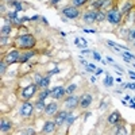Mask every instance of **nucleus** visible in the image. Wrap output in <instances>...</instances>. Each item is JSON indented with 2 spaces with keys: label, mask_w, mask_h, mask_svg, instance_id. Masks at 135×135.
<instances>
[{
  "label": "nucleus",
  "mask_w": 135,
  "mask_h": 135,
  "mask_svg": "<svg viewBox=\"0 0 135 135\" xmlns=\"http://www.w3.org/2000/svg\"><path fill=\"white\" fill-rule=\"evenodd\" d=\"M37 45V38L32 34H22L18 38H15V47L22 49V50H31L35 47Z\"/></svg>",
  "instance_id": "f257e3e1"
},
{
  "label": "nucleus",
  "mask_w": 135,
  "mask_h": 135,
  "mask_svg": "<svg viewBox=\"0 0 135 135\" xmlns=\"http://www.w3.org/2000/svg\"><path fill=\"white\" fill-rule=\"evenodd\" d=\"M122 19H123V15H122L120 9L118 7H111V8L107 9V19L105 20L108 22L111 26H114V27L120 26Z\"/></svg>",
  "instance_id": "f03ea898"
},
{
  "label": "nucleus",
  "mask_w": 135,
  "mask_h": 135,
  "mask_svg": "<svg viewBox=\"0 0 135 135\" xmlns=\"http://www.w3.org/2000/svg\"><path fill=\"white\" fill-rule=\"evenodd\" d=\"M61 15L64 16V18H66V19H77L78 16L81 15V11H80V8L78 7H74V6H66V7H64L62 9H61Z\"/></svg>",
  "instance_id": "7ed1b4c3"
},
{
  "label": "nucleus",
  "mask_w": 135,
  "mask_h": 135,
  "mask_svg": "<svg viewBox=\"0 0 135 135\" xmlns=\"http://www.w3.org/2000/svg\"><path fill=\"white\" fill-rule=\"evenodd\" d=\"M78 103H80V96L74 93L68 95V97H65L64 100V108L68 111H74L76 108H78Z\"/></svg>",
  "instance_id": "20e7f679"
},
{
  "label": "nucleus",
  "mask_w": 135,
  "mask_h": 135,
  "mask_svg": "<svg viewBox=\"0 0 135 135\" xmlns=\"http://www.w3.org/2000/svg\"><path fill=\"white\" fill-rule=\"evenodd\" d=\"M39 86L35 84V83H31L26 86H23V89H22V92H20V99L22 100H30L31 97H34V95L37 93V89Z\"/></svg>",
  "instance_id": "39448f33"
},
{
  "label": "nucleus",
  "mask_w": 135,
  "mask_h": 135,
  "mask_svg": "<svg viewBox=\"0 0 135 135\" xmlns=\"http://www.w3.org/2000/svg\"><path fill=\"white\" fill-rule=\"evenodd\" d=\"M20 54H22L20 50L18 47H14V49H11L9 51L6 53L4 60H6V62L8 65H14V64H16V62L20 61Z\"/></svg>",
  "instance_id": "423d86ee"
},
{
  "label": "nucleus",
  "mask_w": 135,
  "mask_h": 135,
  "mask_svg": "<svg viewBox=\"0 0 135 135\" xmlns=\"http://www.w3.org/2000/svg\"><path fill=\"white\" fill-rule=\"evenodd\" d=\"M34 109H35V105H34L32 103H30L28 100H25L23 103H22L20 108H19V114H20L22 118L27 119V118H30V116L32 115Z\"/></svg>",
  "instance_id": "0eeeda50"
},
{
  "label": "nucleus",
  "mask_w": 135,
  "mask_h": 135,
  "mask_svg": "<svg viewBox=\"0 0 135 135\" xmlns=\"http://www.w3.org/2000/svg\"><path fill=\"white\" fill-rule=\"evenodd\" d=\"M93 103V95L92 93H83L80 96V103H78V108L80 109H86L91 107V104Z\"/></svg>",
  "instance_id": "6e6552de"
},
{
  "label": "nucleus",
  "mask_w": 135,
  "mask_h": 135,
  "mask_svg": "<svg viewBox=\"0 0 135 135\" xmlns=\"http://www.w3.org/2000/svg\"><path fill=\"white\" fill-rule=\"evenodd\" d=\"M83 22L86 26H91V25L96 23V9H93V8L86 9L83 14Z\"/></svg>",
  "instance_id": "1a4fd4ad"
},
{
  "label": "nucleus",
  "mask_w": 135,
  "mask_h": 135,
  "mask_svg": "<svg viewBox=\"0 0 135 135\" xmlns=\"http://www.w3.org/2000/svg\"><path fill=\"white\" fill-rule=\"evenodd\" d=\"M65 95H66V88L65 86H62V85H55V86H53L51 88V99H54V100H61V99H64L65 97Z\"/></svg>",
  "instance_id": "9d476101"
},
{
  "label": "nucleus",
  "mask_w": 135,
  "mask_h": 135,
  "mask_svg": "<svg viewBox=\"0 0 135 135\" xmlns=\"http://www.w3.org/2000/svg\"><path fill=\"white\" fill-rule=\"evenodd\" d=\"M58 109H60V105H58L57 101H50L49 104L45 105L43 114L46 115V116H54V115L58 112Z\"/></svg>",
  "instance_id": "9b49d317"
},
{
  "label": "nucleus",
  "mask_w": 135,
  "mask_h": 135,
  "mask_svg": "<svg viewBox=\"0 0 135 135\" xmlns=\"http://www.w3.org/2000/svg\"><path fill=\"white\" fill-rule=\"evenodd\" d=\"M68 114H69L68 109H61V111H58L57 114L54 115V122H55V124H57V127H61V126L65 124Z\"/></svg>",
  "instance_id": "f8f14e48"
},
{
  "label": "nucleus",
  "mask_w": 135,
  "mask_h": 135,
  "mask_svg": "<svg viewBox=\"0 0 135 135\" xmlns=\"http://www.w3.org/2000/svg\"><path fill=\"white\" fill-rule=\"evenodd\" d=\"M55 128H57V124H55L54 120H46L41 128V132L42 134H53L55 131Z\"/></svg>",
  "instance_id": "ddd939ff"
},
{
  "label": "nucleus",
  "mask_w": 135,
  "mask_h": 135,
  "mask_svg": "<svg viewBox=\"0 0 135 135\" xmlns=\"http://www.w3.org/2000/svg\"><path fill=\"white\" fill-rule=\"evenodd\" d=\"M107 122H108V124H111V126H115V124H118V123H120L122 122L120 112L119 111H114L112 114H109L108 118H107Z\"/></svg>",
  "instance_id": "4468645a"
},
{
  "label": "nucleus",
  "mask_w": 135,
  "mask_h": 135,
  "mask_svg": "<svg viewBox=\"0 0 135 135\" xmlns=\"http://www.w3.org/2000/svg\"><path fill=\"white\" fill-rule=\"evenodd\" d=\"M35 54H38V53H37L35 50H32V49H31V50H25L23 53L20 54V61H19V62H20V64H26V62H28Z\"/></svg>",
  "instance_id": "2eb2a0df"
},
{
  "label": "nucleus",
  "mask_w": 135,
  "mask_h": 135,
  "mask_svg": "<svg viewBox=\"0 0 135 135\" xmlns=\"http://www.w3.org/2000/svg\"><path fill=\"white\" fill-rule=\"evenodd\" d=\"M12 130V124H11V122L6 118H2L0 119V131L2 134H7Z\"/></svg>",
  "instance_id": "dca6fc26"
},
{
  "label": "nucleus",
  "mask_w": 135,
  "mask_h": 135,
  "mask_svg": "<svg viewBox=\"0 0 135 135\" xmlns=\"http://www.w3.org/2000/svg\"><path fill=\"white\" fill-rule=\"evenodd\" d=\"M105 19H107V11L97 9L96 11V23H103Z\"/></svg>",
  "instance_id": "f3484780"
},
{
  "label": "nucleus",
  "mask_w": 135,
  "mask_h": 135,
  "mask_svg": "<svg viewBox=\"0 0 135 135\" xmlns=\"http://www.w3.org/2000/svg\"><path fill=\"white\" fill-rule=\"evenodd\" d=\"M132 8H134V4L131 3V2H126V4L122 7V9H120V12H122V15H124V16H127L131 11H132Z\"/></svg>",
  "instance_id": "a211bd4d"
},
{
  "label": "nucleus",
  "mask_w": 135,
  "mask_h": 135,
  "mask_svg": "<svg viewBox=\"0 0 135 135\" xmlns=\"http://www.w3.org/2000/svg\"><path fill=\"white\" fill-rule=\"evenodd\" d=\"M50 81H51V74H46V76H43V78H42V81H41V84H39V88L41 89H45V88H49V85H50Z\"/></svg>",
  "instance_id": "6ab92c4d"
},
{
  "label": "nucleus",
  "mask_w": 135,
  "mask_h": 135,
  "mask_svg": "<svg viewBox=\"0 0 135 135\" xmlns=\"http://www.w3.org/2000/svg\"><path fill=\"white\" fill-rule=\"evenodd\" d=\"M49 96H51V89H49V88L41 89V92L38 93V99H39V100H45V101H46V99H47Z\"/></svg>",
  "instance_id": "aec40b11"
},
{
  "label": "nucleus",
  "mask_w": 135,
  "mask_h": 135,
  "mask_svg": "<svg viewBox=\"0 0 135 135\" xmlns=\"http://www.w3.org/2000/svg\"><path fill=\"white\" fill-rule=\"evenodd\" d=\"M114 134H116V135L127 134V131H126V127H124V124H122V122L114 126Z\"/></svg>",
  "instance_id": "412c9836"
},
{
  "label": "nucleus",
  "mask_w": 135,
  "mask_h": 135,
  "mask_svg": "<svg viewBox=\"0 0 135 135\" xmlns=\"http://www.w3.org/2000/svg\"><path fill=\"white\" fill-rule=\"evenodd\" d=\"M11 31H12V27H11V23H6V25H2V28H0V32L2 35H9Z\"/></svg>",
  "instance_id": "4be33fe9"
},
{
  "label": "nucleus",
  "mask_w": 135,
  "mask_h": 135,
  "mask_svg": "<svg viewBox=\"0 0 135 135\" xmlns=\"http://www.w3.org/2000/svg\"><path fill=\"white\" fill-rule=\"evenodd\" d=\"M76 119H77V116H74L73 115V112L72 111H69V114H68V118H66V122H65V124L68 126V127H70L73 123L76 122Z\"/></svg>",
  "instance_id": "5701e85b"
},
{
  "label": "nucleus",
  "mask_w": 135,
  "mask_h": 135,
  "mask_svg": "<svg viewBox=\"0 0 135 135\" xmlns=\"http://www.w3.org/2000/svg\"><path fill=\"white\" fill-rule=\"evenodd\" d=\"M9 4H12L15 7V11H18V12H20V11L25 9V6L22 4V2H19V0H11Z\"/></svg>",
  "instance_id": "b1692460"
},
{
  "label": "nucleus",
  "mask_w": 135,
  "mask_h": 135,
  "mask_svg": "<svg viewBox=\"0 0 135 135\" xmlns=\"http://www.w3.org/2000/svg\"><path fill=\"white\" fill-rule=\"evenodd\" d=\"M7 18L11 20V23H15V22L18 20V11H8Z\"/></svg>",
  "instance_id": "393cba45"
},
{
  "label": "nucleus",
  "mask_w": 135,
  "mask_h": 135,
  "mask_svg": "<svg viewBox=\"0 0 135 135\" xmlns=\"http://www.w3.org/2000/svg\"><path fill=\"white\" fill-rule=\"evenodd\" d=\"M103 84H104V86H107V88L112 86V85H114V76L107 74L105 78H104V81H103Z\"/></svg>",
  "instance_id": "a878e982"
},
{
  "label": "nucleus",
  "mask_w": 135,
  "mask_h": 135,
  "mask_svg": "<svg viewBox=\"0 0 135 135\" xmlns=\"http://www.w3.org/2000/svg\"><path fill=\"white\" fill-rule=\"evenodd\" d=\"M88 3H89V0H72V6L78 7V8L84 7V6H85V4H88Z\"/></svg>",
  "instance_id": "bb28decb"
},
{
  "label": "nucleus",
  "mask_w": 135,
  "mask_h": 135,
  "mask_svg": "<svg viewBox=\"0 0 135 135\" xmlns=\"http://www.w3.org/2000/svg\"><path fill=\"white\" fill-rule=\"evenodd\" d=\"M34 105H35V109H38V111H43L45 105H46V101H45V100H39V99H37V101L34 103Z\"/></svg>",
  "instance_id": "cd10ccee"
},
{
  "label": "nucleus",
  "mask_w": 135,
  "mask_h": 135,
  "mask_svg": "<svg viewBox=\"0 0 135 135\" xmlns=\"http://www.w3.org/2000/svg\"><path fill=\"white\" fill-rule=\"evenodd\" d=\"M7 62H6V60L4 58H2V61H0V74L2 76H4L6 73H7Z\"/></svg>",
  "instance_id": "c85d7f7f"
},
{
  "label": "nucleus",
  "mask_w": 135,
  "mask_h": 135,
  "mask_svg": "<svg viewBox=\"0 0 135 135\" xmlns=\"http://www.w3.org/2000/svg\"><path fill=\"white\" fill-rule=\"evenodd\" d=\"M76 89H77V84H76V83L69 84V85L66 86V95H72V93H74Z\"/></svg>",
  "instance_id": "c756f323"
},
{
  "label": "nucleus",
  "mask_w": 135,
  "mask_h": 135,
  "mask_svg": "<svg viewBox=\"0 0 135 135\" xmlns=\"http://www.w3.org/2000/svg\"><path fill=\"white\" fill-rule=\"evenodd\" d=\"M34 83H35L38 86H39V84H41V81H42V78H43V76L41 74V73H34Z\"/></svg>",
  "instance_id": "7c9ffc66"
},
{
  "label": "nucleus",
  "mask_w": 135,
  "mask_h": 135,
  "mask_svg": "<svg viewBox=\"0 0 135 135\" xmlns=\"http://www.w3.org/2000/svg\"><path fill=\"white\" fill-rule=\"evenodd\" d=\"M8 37L7 35H2V37H0V46H2V47H4V46H7V45H8Z\"/></svg>",
  "instance_id": "2f4dec72"
},
{
  "label": "nucleus",
  "mask_w": 135,
  "mask_h": 135,
  "mask_svg": "<svg viewBox=\"0 0 135 135\" xmlns=\"http://www.w3.org/2000/svg\"><path fill=\"white\" fill-rule=\"evenodd\" d=\"M22 134H28V135H35L37 134V131L35 130H34L32 127H28V128H26L25 131H20Z\"/></svg>",
  "instance_id": "473e14b6"
},
{
  "label": "nucleus",
  "mask_w": 135,
  "mask_h": 135,
  "mask_svg": "<svg viewBox=\"0 0 135 135\" xmlns=\"http://www.w3.org/2000/svg\"><path fill=\"white\" fill-rule=\"evenodd\" d=\"M85 69H86V72H96V65H93V64H86V65H85Z\"/></svg>",
  "instance_id": "72a5a7b5"
},
{
  "label": "nucleus",
  "mask_w": 135,
  "mask_h": 135,
  "mask_svg": "<svg viewBox=\"0 0 135 135\" xmlns=\"http://www.w3.org/2000/svg\"><path fill=\"white\" fill-rule=\"evenodd\" d=\"M134 38H135V28H131L128 31V39L130 41H134Z\"/></svg>",
  "instance_id": "f704fd0d"
},
{
  "label": "nucleus",
  "mask_w": 135,
  "mask_h": 135,
  "mask_svg": "<svg viewBox=\"0 0 135 135\" xmlns=\"http://www.w3.org/2000/svg\"><path fill=\"white\" fill-rule=\"evenodd\" d=\"M92 54H93V58H95L96 61H101V55H100L97 51H93Z\"/></svg>",
  "instance_id": "c9c22d12"
},
{
  "label": "nucleus",
  "mask_w": 135,
  "mask_h": 135,
  "mask_svg": "<svg viewBox=\"0 0 135 135\" xmlns=\"http://www.w3.org/2000/svg\"><path fill=\"white\" fill-rule=\"evenodd\" d=\"M58 73H60V68H55V69H53L51 72H49V74H51V76L53 74H58Z\"/></svg>",
  "instance_id": "e433bc0d"
},
{
  "label": "nucleus",
  "mask_w": 135,
  "mask_h": 135,
  "mask_svg": "<svg viewBox=\"0 0 135 135\" xmlns=\"http://www.w3.org/2000/svg\"><path fill=\"white\" fill-rule=\"evenodd\" d=\"M0 9H2V14H4V12L7 14V12H8V11H7V8H6V6H4L3 3H2V6H0Z\"/></svg>",
  "instance_id": "4c0bfd02"
},
{
  "label": "nucleus",
  "mask_w": 135,
  "mask_h": 135,
  "mask_svg": "<svg viewBox=\"0 0 135 135\" xmlns=\"http://www.w3.org/2000/svg\"><path fill=\"white\" fill-rule=\"evenodd\" d=\"M61 0H50V6H57Z\"/></svg>",
  "instance_id": "58836bf2"
},
{
  "label": "nucleus",
  "mask_w": 135,
  "mask_h": 135,
  "mask_svg": "<svg viewBox=\"0 0 135 135\" xmlns=\"http://www.w3.org/2000/svg\"><path fill=\"white\" fill-rule=\"evenodd\" d=\"M114 68H115V69H118L119 72H124V69H122V68H120L118 64H115V62H114Z\"/></svg>",
  "instance_id": "ea45409f"
},
{
  "label": "nucleus",
  "mask_w": 135,
  "mask_h": 135,
  "mask_svg": "<svg viewBox=\"0 0 135 135\" xmlns=\"http://www.w3.org/2000/svg\"><path fill=\"white\" fill-rule=\"evenodd\" d=\"M89 53H92L89 49H81V54H85V55H86V54H89Z\"/></svg>",
  "instance_id": "a19ab883"
},
{
  "label": "nucleus",
  "mask_w": 135,
  "mask_h": 135,
  "mask_svg": "<svg viewBox=\"0 0 135 135\" xmlns=\"http://www.w3.org/2000/svg\"><path fill=\"white\" fill-rule=\"evenodd\" d=\"M127 88L132 89V91H135V83H131V84H127Z\"/></svg>",
  "instance_id": "79ce46f5"
},
{
  "label": "nucleus",
  "mask_w": 135,
  "mask_h": 135,
  "mask_svg": "<svg viewBox=\"0 0 135 135\" xmlns=\"http://www.w3.org/2000/svg\"><path fill=\"white\" fill-rule=\"evenodd\" d=\"M84 32H86V34H95L96 31H95V30H88V28H84Z\"/></svg>",
  "instance_id": "37998d69"
},
{
  "label": "nucleus",
  "mask_w": 135,
  "mask_h": 135,
  "mask_svg": "<svg viewBox=\"0 0 135 135\" xmlns=\"http://www.w3.org/2000/svg\"><path fill=\"white\" fill-rule=\"evenodd\" d=\"M128 74H130V77L132 78V80H135V72H132V70H128Z\"/></svg>",
  "instance_id": "c03bdc74"
},
{
  "label": "nucleus",
  "mask_w": 135,
  "mask_h": 135,
  "mask_svg": "<svg viewBox=\"0 0 135 135\" xmlns=\"http://www.w3.org/2000/svg\"><path fill=\"white\" fill-rule=\"evenodd\" d=\"M42 16H39V15H34V16H31V20H39Z\"/></svg>",
  "instance_id": "a18cd8bd"
},
{
  "label": "nucleus",
  "mask_w": 135,
  "mask_h": 135,
  "mask_svg": "<svg viewBox=\"0 0 135 135\" xmlns=\"http://www.w3.org/2000/svg\"><path fill=\"white\" fill-rule=\"evenodd\" d=\"M101 73H103V69H96V72H95L96 76H99V74H101Z\"/></svg>",
  "instance_id": "49530a36"
},
{
  "label": "nucleus",
  "mask_w": 135,
  "mask_h": 135,
  "mask_svg": "<svg viewBox=\"0 0 135 135\" xmlns=\"http://www.w3.org/2000/svg\"><path fill=\"white\" fill-rule=\"evenodd\" d=\"M122 58H123V60H124L126 62H130V60H131V58H128V57H126V55H123V54H122Z\"/></svg>",
  "instance_id": "de8ad7c7"
},
{
  "label": "nucleus",
  "mask_w": 135,
  "mask_h": 135,
  "mask_svg": "<svg viewBox=\"0 0 135 135\" xmlns=\"http://www.w3.org/2000/svg\"><path fill=\"white\" fill-rule=\"evenodd\" d=\"M41 19H42V22H43V23H45V25H49V22H47V19H46V18H45V16H42Z\"/></svg>",
  "instance_id": "09e8293b"
},
{
  "label": "nucleus",
  "mask_w": 135,
  "mask_h": 135,
  "mask_svg": "<svg viewBox=\"0 0 135 135\" xmlns=\"http://www.w3.org/2000/svg\"><path fill=\"white\" fill-rule=\"evenodd\" d=\"M80 61H81V64H83V65H86V64H88V62H86L84 58H81V57H80Z\"/></svg>",
  "instance_id": "8fccbe9b"
},
{
  "label": "nucleus",
  "mask_w": 135,
  "mask_h": 135,
  "mask_svg": "<svg viewBox=\"0 0 135 135\" xmlns=\"http://www.w3.org/2000/svg\"><path fill=\"white\" fill-rule=\"evenodd\" d=\"M105 107H107V103H104V104H101V105H100V109H105Z\"/></svg>",
  "instance_id": "3c124183"
},
{
  "label": "nucleus",
  "mask_w": 135,
  "mask_h": 135,
  "mask_svg": "<svg viewBox=\"0 0 135 135\" xmlns=\"http://www.w3.org/2000/svg\"><path fill=\"white\" fill-rule=\"evenodd\" d=\"M74 43H76V45L80 43V38H76V39H74Z\"/></svg>",
  "instance_id": "603ef678"
},
{
  "label": "nucleus",
  "mask_w": 135,
  "mask_h": 135,
  "mask_svg": "<svg viewBox=\"0 0 135 135\" xmlns=\"http://www.w3.org/2000/svg\"><path fill=\"white\" fill-rule=\"evenodd\" d=\"M107 61H108V62H111V64H114V60H112L111 57H108V58H107Z\"/></svg>",
  "instance_id": "864d4df0"
},
{
  "label": "nucleus",
  "mask_w": 135,
  "mask_h": 135,
  "mask_svg": "<svg viewBox=\"0 0 135 135\" xmlns=\"http://www.w3.org/2000/svg\"><path fill=\"white\" fill-rule=\"evenodd\" d=\"M130 99H131V96H128V95H127V96H124V100H130Z\"/></svg>",
  "instance_id": "5fc2aeb1"
},
{
  "label": "nucleus",
  "mask_w": 135,
  "mask_h": 135,
  "mask_svg": "<svg viewBox=\"0 0 135 135\" xmlns=\"http://www.w3.org/2000/svg\"><path fill=\"white\" fill-rule=\"evenodd\" d=\"M131 105V108H135V103H132V104H130Z\"/></svg>",
  "instance_id": "6e6d98bb"
},
{
  "label": "nucleus",
  "mask_w": 135,
  "mask_h": 135,
  "mask_svg": "<svg viewBox=\"0 0 135 135\" xmlns=\"http://www.w3.org/2000/svg\"><path fill=\"white\" fill-rule=\"evenodd\" d=\"M132 46L135 47V38H134V41H132Z\"/></svg>",
  "instance_id": "4d7b16f0"
},
{
  "label": "nucleus",
  "mask_w": 135,
  "mask_h": 135,
  "mask_svg": "<svg viewBox=\"0 0 135 135\" xmlns=\"http://www.w3.org/2000/svg\"><path fill=\"white\" fill-rule=\"evenodd\" d=\"M6 2H11V0H6Z\"/></svg>",
  "instance_id": "13d9d810"
}]
</instances>
